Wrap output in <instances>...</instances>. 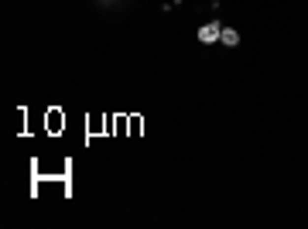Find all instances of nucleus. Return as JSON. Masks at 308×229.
<instances>
[{"label":"nucleus","mask_w":308,"mask_h":229,"mask_svg":"<svg viewBox=\"0 0 308 229\" xmlns=\"http://www.w3.org/2000/svg\"><path fill=\"white\" fill-rule=\"evenodd\" d=\"M219 38H223V24L213 21V24L199 28V41H202V45H213V41H219Z\"/></svg>","instance_id":"1"},{"label":"nucleus","mask_w":308,"mask_h":229,"mask_svg":"<svg viewBox=\"0 0 308 229\" xmlns=\"http://www.w3.org/2000/svg\"><path fill=\"white\" fill-rule=\"evenodd\" d=\"M62 127H65V116H62L59 110H48V130H52V134H59Z\"/></svg>","instance_id":"2"},{"label":"nucleus","mask_w":308,"mask_h":229,"mask_svg":"<svg viewBox=\"0 0 308 229\" xmlns=\"http://www.w3.org/2000/svg\"><path fill=\"white\" fill-rule=\"evenodd\" d=\"M219 41H223V45H240V31H236V28H223V38H219Z\"/></svg>","instance_id":"3"}]
</instances>
